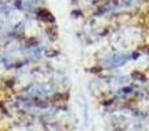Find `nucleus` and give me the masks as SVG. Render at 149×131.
Masks as SVG:
<instances>
[{
  "mask_svg": "<svg viewBox=\"0 0 149 131\" xmlns=\"http://www.w3.org/2000/svg\"><path fill=\"white\" fill-rule=\"evenodd\" d=\"M130 59L131 58H128V55L126 54H114V55H110L109 58H103L102 66L106 69H114L120 66H124Z\"/></svg>",
  "mask_w": 149,
  "mask_h": 131,
  "instance_id": "nucleus-1",
  "label": "nucleus"
}]
</instances>
